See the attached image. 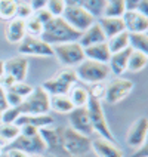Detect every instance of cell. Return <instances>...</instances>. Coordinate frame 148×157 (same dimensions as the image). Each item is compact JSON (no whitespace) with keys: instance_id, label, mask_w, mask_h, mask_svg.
<instances>
[{"instance_id":"obj_7","label":"cell","mask_w":148,"mask_h":157,"mask_svg":"<svg viewBox=\"0 0 148 157\" xmlns=\"http://www.w3.org/2000/svg\"><path fill=\"white\" fill-rule=\"evenodd\" d=\"M53 55L58 58L65 68H73L77 67L82 61H85V52L83 48L78 44V42H70V43H62L52 46Z\"/></svg>"},{"instance_id":"obj_11","label":"cell","mask_w":148,"mask_h":157,"mask_svg":"<svg viewBox=\"0 0 148 157\" xmlns=\"http://www.w3.org/2000/svg\"><path fill=\"white\" fill-rule=\"evenodd\" d=\"M18 52L21 55H33V56H52L53 49L51 44L43 42L40 37L25 34V37L18 43Z\"/></svg>"},{"instance_id":"obj_16","label":"cell","mask_w":148,"mask_h":157,"mask_svg":"<svg viewBox=\"0 0 148 157\" xmlns=\"http://www.w3.org/2000/svg\"><path fill=\"white\" fill-rule=\"evenodd\" d=\"M28 73V59L25 56H13L5 61V74L15 78V82H25Z\"/></svg>"},{"instance_id":"obj_18","label":"cell","mask_w":148,"mask_h":157,"mask_svg":"<svg viewBox=\"0 0 148 157\" xmlns=\"http://www.w3.org/2000/svg\"><path fill=\"white\" fill-rule=\"evenodd\" d=\"M132 49L131 48H126L124 51H120L117 53H113L108 59V68L110 73H113L116 77H122V74L124 71H127V59H129V55H131Z\"/></svg>"},{"instance_id":"obj_15","label":"cell","mask_w":148,"mask_h":157,"mask_svg":"<svg viewBox=\"0 0 148 157\" xmlns=\"http://www.w3.org/2000/svg\"><path fill=\"white\" fill-rule=\"evenodd\" d=\"M123 24L127 33H147L148 17L142 15L136 10H126L123 13Z\"/></svg>"},{"instance_id":"obj_49","label":"cell","mask_w":148,"mask_h":157,"mask_svg":"<svg viewBox=\"0 0 148 157\" xmlns=\"http://www.w3.org/2000/svg\"><path fill=\"white\" fill-rule=\"evenodd\" d=\"M30 157H46L44 154H33V156H30Z\"/></svg>"},{"instance_id":"obj_33","label":"cell","mask_w":148,"mask_h":157,"mask_svg":"<svg viewBox=\"0 0 148 157\" xmlns=\"http://www.w3.org/2000/svg\"><path fill=\"white\" fill-rule=\"evenodd\" d=\"M25 31L28 36H40L43 31V24L34 15H31L28 19H25Z\"/></svg>"},{"instance_id":"obj_50","label":"cell","mask_w":148,"mask_h":157,"mask_svg":"<svg viewBox=\"0 0 148 157\" xmlns=\"http://www.w3.org/2000/svg\"><path fill=\"white\" fill-rule=\"evenodd\" d=\"M0 147H2V148L5 150V144H3V142H2V141H0Z\"/></svg>"},{"instance_id":"obj_48","label":"cell","mask_w":148,"mask_h":157,"mask_svg":"<svg viewBox=\"0 0 148 157\" xmlns=\"http://www.w3.org/2000/svg\"><path fill=\"white\" fill-rule=\"evenodd\" d=\"M5 74V61H0V78Z\"/></svg>"},{"instance_id":"obj_8","label":"cell","mask_w":148,"mask_h":157,"mask_svg":"<svg viewBox=\"0 0 148 157\" xmlns=\"http://www.w3.org/2000/svg\"><path fill=\"white\" fill-rule=\"evenodd\" d=\"M62 18L65 19L67 24H70L74 30H77L78 33L86 31L93 22H96L95 18L92 17L87 10H85L80 5H76V6H65L64 13H62Z\"/></svg>"},{"instance_id":"obj_29","label":"cell","mask_w":148,"mask_h":157,"mask_svg":"<svg viewBox=\"0 0 148 157\" xmlns=\"http://www.w3.org/2000/svg\"><path fill=\"white\" fill-rule=\"evenodd\" d=\"M129 48H131L132 51L148 53L147 33H129Z\"/></svg>"},{"instance_id":"obj_27","label":"cell","mask_w":148,"mask_h":157,"mask_svg":"<svg viewBox=\"0 0 148 157\" xmlns=\"http://www.w3.org/2000/svg\"><path fill=\"white\" fill-rule=\"evenodd\" d=\"M148 62V53L138 52V51H132L127 59V71L131 73H139L147 67Z\"/></svg>"},{"instance_id":"obj_17","label":"cell","mask_w":148,"mask_h":157,"mask_svg":"<svg viewBox=\"0 0 148 157\" xmlns=\"http://www.w3.org/2000/svg\"><path fill=\"white\" fill-rule=\"evenodd\" d=\"M90 150L98 157H123V151L114 142L104 140V138H96L90 141Z\"/></svg>"},{"instance_id":"obj_41","label":"cell","mask_w":148,"mask_h":157,"mask_svg":"<svg viewBox=\"0 0 148 157\" xmlns=\"http://www.w3.org/2000/svg\"><path fill=\"white\" fill-rule=\"evenodd\" d=\"M21 131V135H25V136H34L39 133V129L34 128V126H30V124H25V126H21L19 128Z\"/></svg>"},{"instance_id":"obj_20","label":"cell","mask_w":148,"mask_h":157,"mask_svg":"<svg viewBox=\"0 0 148 157\" xmlns=\"http://www.w3.org/2000/svg\"><path fill=\"white\" fill-rule=\"evenodd\" d=\"M25 21L19 19V18H13L8 21L6 25V40L12 44H18L24 37H25Z\"/></svg>"},{"instance_id":"obj_45","label":"cell","mask_w":148,"mask_h":157,"mask_svg":"<svg viewBox=\"0 0 148 157\" xmlns=\"http://www.w3.org/2000/svg\"><path fill=\"white\" fill-rule=\"evenodd\" d=\"M6 151V156L8 157H30L28 154L19 151V150H5Z\"/></svg>"},{"instance_id":"obj_51","label":"cell","mask_w":148,"mask_h":157,"mask_svg":"<svg viewBox=\"0 0 148 157\" xmlns=\"http://www.w3.org/2000/svg\"><path fill=\"white\" fill-rule=\"evenodd\" d=\"M107 2H111V0H107Z\"/></svg>"},{"instance_id":"obj_2","label":"cell","mask_w":148,"mask_h":157,"mask_svg":"<svg viewBox=\"0 0 148 157\" xmlns=\"http://www.w3.org/2000/svg\"><path fill=\"white\" fill-rule=\"evenodd\" d=\"M61 140L62 148L67 153L68 157H82L89 153L90 150V138L85 136L82 133L76 132L74 129L68 128H61Z\"/></svg>"},{"instance_id":"obj_24","label":"cell","mask_w":148,"mask_h":157,"mask_svg":"<svg viewBox=\"0 0 148 157\" xmlns=\"http://www.w3.org/2000/svg\"><path fill=\"white\" fill-rule=\"evenodd\" d=\"M68 98H70L71 104L74 105V108H77V107H86L87 101H89V90H87L85 86H82V85H74V86L70 89V92L67 94Z\"/></svg>"},{"instance_id":"obj_38","label":"cell","mask_w":148,"mask_h":157,"mask_svg":"<svg viewBox=\"0 0 148 157\" xmlns=\"http://www.w3.org/2000/svg\"><path fill=\"white\" fill-rule=\"evenodd\" d=\"M34 13V10L31 9V6H30V3H24V2H19V3H17V18H19V19H28V18L31 17Z\"/></svg>"},{"instance_id":"obj_13","label":"cell","mask_w":148,"mask_h":157,"mask_svg":"<svg viewBox=\"0 0 148 157\" xmlns=\"http://www.w3.org/2000/svg\"><path fill=\"white\" fill-rule=\"evenodd\" d=\"M68 122H70L71 129H74L76 132L85 135V136L90 138V135L93 133V129H92V124H90V119H89L86 107L73 108L70 113H68Z\"/></svg>"},{"instance_id":"obj_28","label":"cell","mask_w":148,"mask_h":157,"mask_svg":"<svg viewBox=\"0 0 148 157\" xmlns=\"http://www.w3.org/2000/svg\"><path fill=\"white\" fill-rule=\"evenodd\" d=\"M19 133L21 131L15 123H0V141L5 144V148L19 136Z\"/></svg>"},{"instance_id":"obj_1","label":"cell","mask_w":148,"mask_h":157,"mask_svg":"<svg viewBox=\"0 0 148 157\" xmlns=\"http://www.w3.org/2000/svg\"><path fill=\"white\" fill-rule=\"evenodd\" d=\"M82 33L74 30L70 24L65 22L62 17L52 18L49 22L43 25V31L40 34V39L51 46L62 43H70V42H78Z\"/></svg>"},{"instance_id":"obj_6","label":"cell","mask_w":148,"mask_h":157,"mask_svg":"<svg viewBox=\"0 0 148 157\" xmlns=\"http://www.w3.org/2000/svg\"><path fill=\"white\" fill-rule=\"evenodd\" d=\"M49 94L42 86L33 87L31 94L24 98L19 105L21 114H47L49 113Z\"/></svg>"},{"instance_id":"obj_35","label":"cell","mask_w":148,"mask_h":157,"mask_svg":"<svg viewBox=\"0 0 148 157\" xmlns=\"http://www.w3.org/2000/svg\"><path fill=\"white\" fill-rule=\"evenodd\" d=\"M19 116H21L19 107H8V108L2 113L0 123H15V120H17Z\"/></svg>"},{"instance_id":"obj_39","label":"cell","mask_w":148,"mask_h":157,"mask_svg":"<svg viewBox=\"0 0 148 157\" xmlns=\"http://www.w3.org/2000/svg\"><path fill=\"white\" fill-rule=\"evenodd\" d=\"M5 92H6V102H8V107H19V105L22 104V101H24L22 96L17 95V94L12 92V90H5Z\"/></svg>"},{"instance_id":"obj_19","label":"cell","mask_w":148,"mask_h":157,"mask_svg":"<svg viewBox=\"0 0 148 157\" xmlns=\"http://www.w3.org/2000/svg\"><path fill=\"white\" fill-rule=\"evenodd\" d=\"M15 124L18 128L30 124V126L40 129V128H46V126L53 124V117L49 114H21L15 120Z\"/></svg>"},{"instance_id":"obj_12","label":"cell","mask_w":148,"mask_h":157,"mask_svg":"<svg viewBox=\"0 0 148 157\" xmlns=\"http://www.w3.org/2000/svg\"><path fill=\"white\" fill-rule=\"evenodd\" d=\"M39 135L42 136L47 153H52L56 157H68L67 153L62 148L61 128H51V126L40 128L39 129Z\"/></svg>"},{"instance_id":"obj_25","label":"cell","mask_w":148,"mask_h":157,"mask_svg":"<svg viewBox=\"0 0 148 157\" xmlns=\"http://www.w3.org/2000/svg\"><path fill=\"white\" fill-rule=\"evenodd\" d=\"M49 108L61 114H68L74 108L68 95H52L49 98Z\"/></svg>"},{"instance_id":"obj_23","label":"cell","mask_w":148,"mask_h":157,"mask_svg":"<svg viewBox=\"0 0 148 157\" xmlns=\"http://www.w3.org/2000/svg\"><path fill=\"white\" fill-rule=\"evenodd\" d=\"M83 52H85V58L86 59L102 62V64H108V59L111 56V53L108 51L105 42L104 43H98V44L87 46V48H83Z\"/></svg>"},{"instance_id":"obj_47","label":"cell","mask_w":148,"mask_h":157,"mask_svg":"<svg viewBox=\"0 0 148 157\" xmlns=\"http://www.w3.org/2000/svg\"><path fill=\"white\" fill-rule=\"evenodd\" d=\"M82 0H64L65 6H76V5H80Z\"/></svg>"},{"instance_id":"obj_37","label":"cell","mask_w":148,"mask_h":157,"mask_svg":"<svg viewBox=\"0 0 148 157\" xmlns=\"http://www.w3.org/2000/svg\"><path fill=\"white\" fill-rule=\"evenodd\" d=\"M89 90V96L93 98V99H98V101H102L105 96V83H93L90 85V87L87 89Z\"/></svg>"},{"instance_id":"obj_22","label":"cell","mask_w":148,"mask_h":157,"mask_svg":"<svg viewBox=\"0 0 148 157\" xmlns=\"http://www.w3.org/2000/svg\"><path fill=\"white\" fill-rule=\"evenodd\" d=\"M98 24L101 27L105 39H110L113 36H117V34H120V33H123V31H126L122 18L101 17V18H98Z\"/></svg>"},{"instance_id":"obj_3","label":"cell","mask_w":148,"mask_h":157,"mask_svg":"<svg viewBox=\"0 0 148 157\" xmlns=\"http://www.w3.org/2000/svg\"><path fill=\"white\" fill-rule=\"evenodd\" d=\"M74 73L77 76V80L87 85H93V83L105 82L110 76V68L107 64H102V62L85 59L74 68Z\"/></svg>"},{"instance_id":"obj_14","label":"cell","mask_w":148,"mask_h":157,"mask_svg":"<svg viewBox=\"0 0 148 157\" xmlns=\"http://www.w3.org/2000/svg\"><path fill=\"white\" fill-rule=\"evenodd\" d=\"M147 132H148V120L145 117H141L132 124L129 132H127V136H126L127 145L136 150L142 147L145 144V140H147Z\"/></svg>"},{"instance_id":"obj_36","label":"cell","mask_w":148,"mask_h":157,"mask_svg":"<svg viewBox=\"0 0 148 157\" xmlns=\"http://www.w3.org/2000/svg\"><path fill=\"white\" fill-rule=\"evenodd\" d=\"M8 90H12V92H15L17 95L25 98V96H28L30 94H31L33 87L30 86L28 83H25V82H17V83H13L12 86L9 87Z\"/></svg>"},{"instance_id":"obj_30","label":"cell","mask_w":148,"mask_h":157,"mask_svg":"<svg viewBox=\"0 0 148 157\" xmlns=\"http://www.w3.org/2000/svg\"><path fill=\"white\" fill-rule=\"evenodd\" d=\"M105 5H107V0H82L80 2V6L87 10L95 19L102 17Z\"/></svg>"},{"instance_id":"obj_44","label":"cell","mask_w":148,"mask_h":157,"mask_svg":"<svg viewBox=\"0 0 148 157\" xmlns=\"http://www.w3.org/2000/svg\"><path fill=\"white\" fill-rule=\"evenodd\" d=\"M47 3V0H30V6L33 10H39V9H43Z\"/></svg>"},{"instance_id":"obj_46","label":"cell","mask_w":148,"mask_h":157,"mask_svg":"<svg viewBox=\"0 0 148 157\" xmlns=\"http://www.w3.org/2000/svg\"><path fill=\"white\" fill-rule=\"evenodd\" d=\"M139 151H136L135 153V156H132V157H147V147H145V144L142 145V147H139Z\"/></svg>"},{"instance_id":"obj_43","label":"cell","mask_w":148,"mask_h":157,"mask_svg":"<svg viewBox=\"0 0 148 157\" xmlns=\"http://www.w3.org/2000/svg\"><path fill=\"white\" fill-rule=\"evenodd\" d=\"M123 2H124V8H126V10H136L138 6H139L144 0H123Z\"/></svg>"},{"instance_id":"obj_42","label":"cell","mask_w":148,"mask_h":157,"mask_svg":"<svg viewBox=\"0 0 148 157\" xmlns=\"http://www.w3.org/2000/svg\"><path fill=\"white\" fill-rule=\"evenodd\" d=\"M8 108V102H6V92L5 89L0 86V119H2V113Z\"/></svg>"},{"instance_id":"obj_9","label":"cell","mask_w":148,"mask_h":157,"mask_svg":"<svg viewBox=\"0 0 148 157\" xmlns=\"http://www.w3.org/2000/svg\"><path fill=\"white\" fill-rule=\"evenodd\" d=\"M133 90V82L124 77H116L105 85L104 99L108 104H119Z\"/></svg>"},{"instance_id":"obj_32","label":"cell","mask_w":148,"mask_h":157,"mask_svg":"<svg viewBox=\"0 0 148 157\" xmlns=\"http://www.w3.org/2000/svg\"><path fill=\"white\" fill-rule=\"evenodd\" d=\"M17 0H0V19L8 22L17 17Z\"/></svg>"},{"instance_id":"obj_4","label":"cell","mask_w":148,"mask_h":157,"mask_svg":"<svg viewBox=\"0 0 148 157\" xmlns=\"http://www.w3.org/2000/svg\"><path fill=\"white\" fill-rule=\"evenodd\" d=\"M86 108H87V114H89V119H90V124H92L93 132H96L99 135V138H104V140L110 141V142H116V138H114L113 132L110 131V126H108L107 119H105L101 101L89 98Z\"/></svg>"},{"instance_id":"obj_34","label":"cell","mask_w":148,"mask_h":157,"mask_svg":"<svg viewBox=\"0 0 148 157\" xmlns=\"http://www.w3.org/2000/svg\"><path fill=\"white\" fill-rule=\"evenodd\" d=\"M44 9H46L53 18H58V17H62L64 9H65V3H64V0H47Z\"/></svg>"},{"instance_id":"obj_26","label":"cell","mask_w":148,"mask_h":157,"mask_svg":"<svg viewBox=\"0 0 148 157\" xmlns=\"http://www.w3.org/2000/svg\"><path fill=\"white\" fill-rule=\"evenodd\" d=\"M105 43H107V48H108V51H110L111 55L120 52V51H124L126 48H129V33L123 31L120 34L113 36V37L107 39Z\"/></svg>"},{"instance_id":"obj_40","label":"cell","mask_w":148,"mask_h":157,"mask_svg":"<svg viewBox=\"0 0 148 157\" xmlns=\"http://www.w3.org/2000/svg\"><path fill=\"white\" fill-rule=\"evenodd\" d=\"M33 15H34L36 18H37V19H39V21H40V22H42V24H46V22H49V21H51V19H52V15H51V13H49V12H47V10H46V9H39V10H34V13H33Z\"/></svg>"},{"instance_id":"obj_31","label":"cell","mask_w":148,"mask_h":157,"mask_svg":"<svg viewBox=\"0 0 148 157\" xmlns=\"http://www.w3.org/2000/svg\"><path fill=\"white\" fill-rule=\"evenodd\" d=\"M124 12H126V8H124V2L123 0H111V2H107L102 17L122 18Z\"/></svg>"},{"instance_id":"obj_10","label":"cell","mask_w":148,"mask_h":157,"mask_svg":"<svg viewBox=\"0 0 148 157\" xmlns=\"http://www.w3.org/2000/svg\"><path fill=\"white\" fill-rule=\"evenodd\" d=\"M5 150H19L28 156H33V154H44L46 145L39 133L34 136H25L19 133V136L15 138Z\"/></svg>"},{"instance_id":"obj_21","label":"cell","mask_w":148,"mask_h":157,"mask_svg":"<svg viewBox=\"0 0 148 157\" xmlns=\"http://www.w3.org/2000/svg\"><path fill=\"white\" fill-rule=\"evenodd\" d=\"M105 36L101 30V27L98 22H93L92 25L87 28L86 31H83L80 39H78V44L82 48H87V46H92V44H98V43H104Z\"/></svg>"},{"instance_id":"obj_5","label":"cell","mask_w":148,"mask_h":157,"mask_svg":"<svg viewBox=\"0 0 148 157\" xmlns=\"http://www.w3.org/2000/svg\"><path fill=\"white\" fill-rule=\"evenodd\" d=\"M76 83H77V76H76L74 70L73 68H64L55 77L46 80L42 85V87L49 94V96L67 95Z\"/></svg>"}]
</instances>
